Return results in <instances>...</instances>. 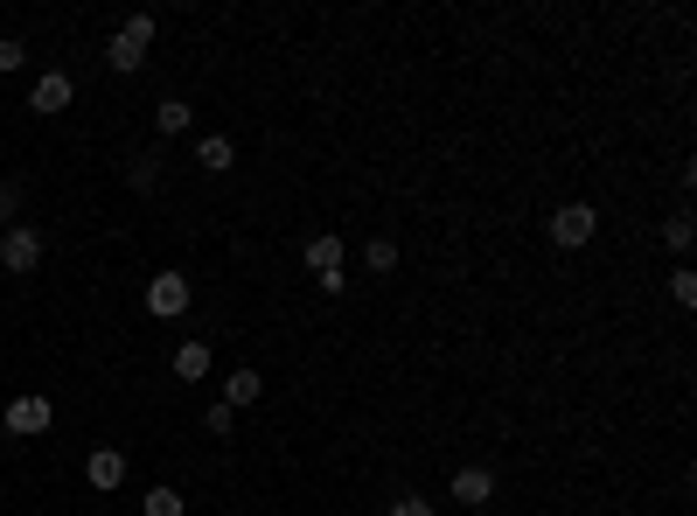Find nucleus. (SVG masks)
<instances>
[{
    "label": "nucleus",
    "instance_id": "obj_1",
    "mask_svg": "<svg viewBox=\"0 0 697 516\" xmlns=\"http://www.w3.org/2000/svg\"><path fill=\"white\" fill-rule=\"evenodd\" d=\"M0 426H8L14 440H36V433L57 426V405H49V391H21V398L0 405Z\"/></svg>",
    "mask_w": 697,
    "mask_h": 516
},
{
    "label": "nucleus",
    "instance_id": "obj_2",
    "mask_svg": "<svg viewBox=\"0 0 697 516\" xmlns=\"http://www.w3.org/2000/svg\"><path fill=\"white\" fill-rule=\"evenodd\" d=\"M189 300H196L189 272H153V279H147V315H153V321H182Z\"/></svg>",
    "mask_w": 697,
    "mask_h": 516
},
{
    "label": "nucleus",
    "instance_id": "obj_3",
    "mask_svg": "<svg viewBox=\"0 0 697 516\" xmlns=\"http://www.w3.org/2000/svg\"><path fill=\"white\" fill-rule=\"evenodd\" d=\"M551 245H565V251H579V245H593L600 238V210L593 202H565V210H551Z\"/></svg>",
    "mask_w": 697,
    "mask_h": 516
},
{
    "label": "nucleus",
    "instance_id": "obj_4",
    "mask_svg": "<svg viewBox=\"0 0 697 516\" xmlns=\"http://www.w3.org/2000/svg\"><path fill=\"white\" fill-rule=\"evenodd\" d=\"M0 266H8L14 279H29L42 266V230L36 224H8V230H0Z\"/></svg>",
    "mask_w": 697,
    "mask_h": 516
},
{
    "label": "nucleus",
    "instance_id": "obj_5",
    "mask_svg": "<svg viewBox=\"0 0 697 516\" xmlns=\"http://www.w3.org/2000/svg\"><path fill=\"white\" fill-rule=\"evenodd\" d=\"M70 98H77L70 77H63V70H42L36 85H29V112H42V119H49V112H70Z\"/></svg>",
    "mask_w": 697,
    "mask_h": 516
},
{
    "label": "nucleus",
    "instance_id": "obj_6",
    "mask_svg": "<svg viewBox=\"0 0 697 516\" xmlns=\"http://www.w3.org/2000/svg\"><path fill=\"white\" fill-rule=\"evenodd\" d=\"M84 482L98 488V496H112V488L126 482V454H119V447H91V454H84Z\"/></svg>",
    "mask_w": 697,
    "mask_h": 516
},
{
    "label": "nucleus",
    "instance_id": "obj_7",
    "mask_svg": "<svg viewBox=\"0 0 697 516\" xmlns=\"http://www.w3.org/2000/svg\"><path fill=\"white\" fill-rule=\"evenodd\" d=\"M454 503H468V509L496 503V468H460L454 475Z\"/></svg>",
    "mask_w": 697,
    "mask_h": 516
},
{
    "label": "nucleus",
    "instance_id": "obj_8",
    "mask_svg": "<svg viewBox=\"0 0 697 516\" xmlns=\"http://www.w3.org/2000/svg\"><path fill=\"white\" fill-rule=\"evenodd\" d=\"M258 398H266V377H258L251 364L223 377V405H230V411H245V405H258Z\"/></svg>",
    "mask_w": 697,
    "mask_h": 516
},
{
    "label": "nucleus",
    "instance_id": "obj_9",
    "mask_svg": "<svg viewBox=\"0 0 697 516\" xmlns=\"http://www.w3.org/2000/svg\"><path fill=\"white\" fill-rule=\"evenodd\" d=\"M196 168H210V175H230V168H238V147H230V133H202V140H196Z\"/></svg>",
    "mask_w": 697,
    "mask_h": 516
},
{
    "label": "nucleus",
    "instance_id": "obj_10",
    "mask_svg": "<svg viewBox=\"0 0 697 516\" xmlns=\"http://www.w3.org/2000/svg\"><path fill=\"white\" fill-rule=\"evenodd\" d=\"M175 377H182V384H202V377H210V343H202V335H189V343L175 349Z\"/></svg>",
    "mask_w": 697,
    "mask_h": 516
},
{
    "label": "nucleus",
    "instance_id": "obj_11",
    "mask_svg": "<svg viewBox=\"0 0 697 516\" xmlns=\"http://www.w3.org/2000/svg\"><path fill=\"white\" fill-rule=\"evenodd\" d=\"M307 272H342V238H335V230H321V238H307Z\"/></svg>",
    "mask_w": 697,
    "mask_h": 516
},
{
    "label": "nucleus",
    "instance_id": "obj_12",
    "mask_svg": "<svg viewBox=\"0 0 697 516\" xmlns=\"http://www.w3.org/2000/svg\"><path fill=\"white\" fill-rule=\"evenodd\" d=\"M140 516H189V503H182V488H168V482H153L147 496H140Z\"/></svg>",
    "mask_w": 697,
    "mask_h": 516
},
{
    "label": "nucleus",
    "instance_id": "obj_13",
    "mask_svg": "<svg viewBox=\"0 0 697 516\" xmlns=\"http://www.w3.org/2000/svg\"><path fill=\"white\" fill-rule=\"evenodd\" d=\"M153 126H161V133H189L196 106H189V98H161V106H153Z\"/></svg>",
    "mask_w": 697,
    "mask_h": 516
},
{
    "label": "nucleus",
    "instance_id": "obj_14",
    "mask_svg": "<svg viewBox=\"0 0 697 516\" xmlns=\"http://www.w3.org/2000/svg\"><path fill=\"white\" fill-rule=\"evenodd\" d=\"M106 63H112L119 77H133V70L147 63V49H133V42H126V36H112V42H106Z\"/></svg>",
    "mask_w": 697,
    "mask_h": 516
},
{
    "label": "nucleus",
    "instance_id": "obj_15",
    "mask_svg": "<svg viewBox=\"0 0 697 516\" xmlns=\"http://www.w3.org/2000/svg\"><path fill=\"white\" fill-rule=\"evenodd\" d=\"M663 245H669V251H690V245H697V217H690V210H677V217L663 224Z\"/></svg>",
    "mask_w": 697,
    "mask_h": 516
},
{
    "label": "nucleus",
    "instance_id": "obj_16",
    "mask_svg": "<svg viewBox=\"0 0 697 516\" xmlns=\"http://www.w3.org/2000/svg\"><path fill=\"white\" fill-rule=\"evenodd\" d=\"M364 266H370L377 279H384V272H398V245H391V238H370V245H364Z\"/></svg>",
    "mask_w": 697,
    "mask_h": 516
},
{
    "label": "nucleus",
    "instance_id": "obj_17",
    "mask_svg": "<svg viewBox=\"0 0 697 516\" xmlns=\"http://www.w3.org/2000/svg\"><path fill=\"white\" fill-rule=\"evenodd\" d=\"M126 182H133L140 196H153V189H161V153H140V161H133V175H126Z\"/></svg>",
    "mask_w": 697,
    "mask_h": 516
},
{
    "label": "nucleus",
    "instance_id": "obj_18",
    "mask_svg": "<svg viewBox=\"0 0 697 516\" xmlns=\"http://www.w3.org/2000/svg\"><path fill=\"white\" fill-rule=\"evenodd\" d=\"M202 433H210V440H230V433H238V411H230V405L217 398L210 411H202Z\"/></svg>",
    "mask_w": 697,
    "mask_h": 516
},
{
    "label": "nucleus",
    "instance_id": "obj_19",
    "mask_svg": "<svg viewBox=\"0 0 697 516\" xmlns=\"http://www.w3.org/2000/svg\"><path fill=\"white\" fill-rule=\"evenodd\" d=\"M133 49H153V14H126V29H119Z\"/></svg>",
    "mask_w": 697,
    "mask_h": 516
},
{
    "label": "nucleus",
    "instance_id": "obj_20",
    "mask_svg": "<svg viewBox=\"0 0 697 516\" xmlns=\"http://www.w3.org/2000/svg\"><path fill=\"white\" fill-rule=\"evenodd\" d=\"M669 294H677V307H697V272L677 266V272H669Z\"/></svg>",
    "mask_w": 697,
    "mask_h": 516
},
{
    "label": "nucleus",
    "instance_id": "obj_21",
    "mask_svg": "<svg viewBox=\"0 0 697 516\" xmlns=\"http://www.w3.org/2000/svg\"><path fill=\"white\" fill-rule=\"evenodd\" d=\"M8 224H21V189L0 182V230H8Z\"/></svg>",
    "mask_w": 697,
    "mask_h": 516
},
{
    "label": "nucleus",
    "instance_id": "obj_22",
    "mask_svg": "<svg viewBox=\"0 0 697 516\" xmlns=\"http://www.w3.org/2000/svg\"><path fill=\"white\" fill-rule=\"evenodd\" d=\"M29 63V42H14V36H0V70H21Z\"/></svg>",
    "mask_w": 697,
    "mask_h": 516
},
{
    "label": "nucleus",
    "instance_id": "obj_23",
    "mask_svg": "<svg viewBox=\"0 0 697 516\" xmlns=\"http://www.w3.org/2000/svg\"><path fill=\"white\" fill-rule=\"evenodd\" d=\"M391 516H440V509H432L426 496H398V503H391Z\"/></svg>",
    "mask_w": 697,
    "mask_h": 516
},
{
    "label": "nucleus",
    "instance_id": "obj_24",
    "mask_svg": "<svg viewBox=\"0 0 697 516\" xmlns=\"http://www.w3.org/2000/svg\"><path fill=\"white\" fill-rule=\"evenodd\" d=\"M315 287H321L328 300H342V294H349V272H315Z\"/></svg>",
    "mask_w": 697,
    "mask_h": 516
}]
</instances>
